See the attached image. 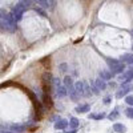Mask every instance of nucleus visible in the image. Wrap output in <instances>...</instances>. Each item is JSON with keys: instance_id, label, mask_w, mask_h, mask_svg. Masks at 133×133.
Listing matches in <instances>:
<instances>
[{"instance_id": "1", "label": "nucleus", "mask_w": 133, "mask_h": 133, "mask_svg": "<svg viewBox=\"0 0 133 133\" xmlns=\"http://www.w3.org/2000/svg\"><path fill=\"white\" fill-rule=\"evenodd\" d=\"M107 64L109 65V72L112 73L113 76L115 75H121V73H124L125 72V64H123L118 59H107Z\"/></svg>"}, {"instance_id": "2", "label": "nucleus", "mask_w": 133, "mask_h": 133, "mask_svg": "<svg viewBox=\"0 0 133 133\" xmlns=\"http://www.w3.org/2000/svg\"><path fill=\"white\" fill-rule=\"evenodd\" d=\"M3 21V29L8 31V32H15L16 31V21L12 16V14H5L2 19Z\"/></svg>"}, {"instance_id": "3", "label": "nucleus", "mask_w": 133, "mask_h": 133, "mask_svg": "<svg viewBox=\"0 0 133 133\" xmlns=\"http://www.w3.org/2000/svg\"><path fill=\"white\" fill-rule=\"evenodd\" d=\"M41 79H43V89H44V93L51 95L52 87H53V76H52V73L51 72H44Z\"/></svg>"}, {"instance_id": "4", "label": "nucleus", "mask_w": 133, "mask_h": 133, "mask_svg": "<svg viewBox=\"0 0 133 133\" xmlns=\"http://www.w3.org/2000/svg\"><path fill=\"white\" fill-rule=\"evenodd\" d=\"M132 80H133V69H128V71H125L124 73H121L118 76V81L121 83V87L128 85Z\"/></svg>"}, {"instance_id": "5", "label": "nucleus", "mask_w": 133, "mask_h": 133, "mask_svg": "<svg viewBox=\"0 0 133 133\" xmlns=\"http://www.w3.org/2000/svg\"><path fill=\"white\" fill-rule=\"evenodd\" d=\"M130 91H133V84L123 85V87H120V89H118V92L116 93V97H117V98H123L124 96L127 97V96H128V93H129Z\"/></svg>"}, {"instance_id": "6", "label": "nucleus", "mask_w": 133, "mask_h": 133, "mask_svg": "<svg viewBox=\"0 0 133 133\" xmlns=\"http://www.w3.org/2000/svg\"><path fill=\"white\" fill-rule=\"evenodd\" d=\"M5 129L11 130V132H14V133H21V132H24L27 129L25 125H19V124H9V125H4Z\"/></svg>"}, {"instance_id": "7", "label": "nucleus", "mask_w": 133, "mask_h": 133, "mask_svg": "<svg viewBox=\"0 0 133 133\" xmlns=\"http://www.w3.org/2000/svg\"><path fill=\"white\" fill-rule=\"evenodd\" d=\"M118 60L123 63V64H128V65H132L133 66V53H125Z\"/></svg>"}, {"instance_id": "8", "label": "nucleus", "mask_w": 133, "mask_h": 133, "mask_svg": "<svg viewBox=\"0 0 133 133\" xmlns=\"http://www.w3.org/2000/svg\"><path fill=\"white\" fill-rule=\"evenodd\" d=\"M112 77H113V75L110 73L109 71L103 69V71H100V72H98V79H100V80H103V81H105V83H107L108 80H110Z\"/></svg>"}, {"instance_id": "9", "label": "nucleus", "mask_w": 133, "mask_h": 133, "mask_svg": "<svg viewBox=\"0 0 133 133\" xmlns=\"http://www.w3.org/2000/svg\"><path fill=\"white\" fill-rule=\"evenodd\" d=\"M55 129L56 130H63V129H65L66 127H68V120H64V118H60V120H57L56 123H55Z\"/></svg>"}, {"instance_id": "10", "label": "nucleus", "mask_w": 133, "mask_h": 133, "mask_svg": "<svg viewBox=\"0 0 133 133\" xmlns=\"http://www.w3.org/2000/svg\"><path fill=\"white\" fill-rule=\"evenodd\" d=\"M73 88H75V91H76V93L79 95L80 97H83V95H84V83L83 81H76L75 84H73Z\"/></svg>"}, {"instance_id": "11", "label": "nucleus", "mask_w": 133, "mask_h": 133, "mask_svg": "<svg viewBox=\"0 0 133 133\" xmlns=\"http://www.w3.org/2000/svg\"><path fill=\"white\" fill-rule=\"evenodd\" d=\"M75 110H76L77 113H87V112H89V110H91V105H89V104H81V105H77Z\"/></svg>"}, {"instance_id": "12", "label": "nucleus", "mask_w": 133, "mask_h": 133, "mask_svg": "<svg viewBox=\"0 0 133 133\" xmlns=\"http://www.w3.org/2000/svg\"><path fill=\"white\" fill-rule=\"evenodd\" d=\"M113 130L116 133H127V127L121 123H116L113 124Z\"/></svg>"}, {"instance_id": "13", "label": "nucleus", "mask_w": 133, "mask_h": 133, "mask_svg": "<svg viewBox=\"0 0 133 133\" xmlns=\"http://www.w3.org/2000/svg\"><path fill=\"white\" fill-rule=\"evenodd\" d=\"M56 95H57V97H65L68 95V91H66V88L64 85H60L56 88Z\"/></svg>"}, {"instance_id": "14", "label": "nucleus", "mask_w": 133, "mask_h": 133, "mask_svg": "<svg viewBox=\"0 0 133 133\" xmlns=\"http://www.w3.org/2000/svg\"><path fill=\"white\" fill-rule=\"evenodd\" d=\"M93 83H95V85L97 87L98 91H105V89H107V83H105V81L100 80V79H96Z\"/></svg>"}, {"instance_id": "15", "label": "nucleus", "mask_w": 133, "mask_h": 133, "mask_svg": "<svg viewBox=\"0 0 133 133\" xmlns=\"http://www.w3.org/2000/svg\"><path fill=\"white\" fill-rule=\"evenodd\" d=\"M37 4H40L43 8H51L52 9L56 3L55 2H45V0H37Z\"/></svg>"}, {"instance_id": "16", "label": "nucleus", "mask_w": 133, "mask_h": 133, "mask_svg": "<svg viewBox=\"0 0 133 133\" xmlns=\"http://www.w3.org/2000/svg\"><path fill=\"white\" fill-rule=\"evenodd\" d=\"M66 91H68V93H69V97H71V98L73 100V101H77V100L80 98V96L76 93V91H75V88H73V87L68 88V89H66Z\"/></svg>"}, {"instance_id": "17", "label": "nucleus", "mask_w": 133, "mask_h": 133, "mask_svg": "<svg viewBox=\"0 0 133 133\" xmlns=\"http://www.w3.org/2000/svg\"><path fill=\"white\" fill-rule=\"evenodd\" d=\"M43 103L45 107L51 108L52 107V98H51V95H47V93H44L43 95Z\"/></svg>"}, {"instance_id": "18", "label": "nucleus", "mask_w": 133, "mask_h": 133, "mask_svg": "<svg viewBox=\"0 0 133 133\" xmlns=\"http://www.w3.org/2000/svg\"><path fill=\"white\" fill-rule=\"evenodd\" d=\"M63 83H64V87L66 88V89H68V88H71V87H73V84H75L71 76H65L64 80H63Z\"/></svg>"}, {"instance_id": "19", "label": "nucleus", "mask_w": 133, "mask_h": 133, "mask_svg": "<svg viewBox=\"0 0 133 133\" xmlns=\"http://www.w3.org/2000/svg\"><path fill=\"white\" fill-rule=\"evenodd\" d=\"M79 124H80V121L77 120L76 117H71V118H69V121H68V125H69L72 129H77Z\"/></svg>"}, {"instance_id": "20", "label": "nucleus", "mask_w": 133, "mask_h": 133, "mask_svg": "<svg viewBox=\"0 0 133 133\" xmlns=\"http://www.w3.org/2000/svg\"><path fill=\"white\" fill-rule=\"evenodd\" d=\"M89 118H92V120H103V118H105L107 117V115L105 113H97V115H95V113H91L89 116H88Z\"/></svg>"}, {"instance_id": "21", "label": "nucleus", "mask_w": 133, "mask_h": 133, "mask_svg": "<svg viewBox=\"0 0 133 133\" xmlns=\"http://www.w3.org/2000/svg\"><path fill=\"white\" fill-rule=\"evenodd\" d=\"M118 116H120L118 108H115V109L112 110V113H110V115H108V118H109V120H116Z\"/></svg>"}, {"instance_id": "22", "label": "nucleus", "mask_w": 133, "mask_h": 133, "mask_svg": "<svg viewBox=\"0 0 133 133\" xmlns=\"http://www.w3.org/2000/svg\"><path fill=\"white\" fill-rule=\"evenodd\" d=\"M91 95H92L91 87L88 85L87 83H84V95H83V97H91Z\"/></svg>"}, {"instance_id": "23", "label": "nucleus", "mask_w": 133, "mask_h": 133, "mask_svg": "<svg viewBox=\"0 0 133 133\" xmlns=\"http://www.w3.org/2000/svg\"><path fill=\"white\" fill-rule=\"evenodd\" d=\"M89 87H91V92H92L93 95H98V93H100V91L97 89V87L95 85V83H93V80L91 81V84H89Z\"/></svg>"}, {"instance_id": "24", "label": "nucleus", "mask_w": 133, "mask_h": 133, "mask_svg": "<svg viewBox=\"0 0 133 133\" xmlns=\"http://www.w3.org/2000/svg\"><path fill=\"white\" fill-rule=\"evenodd\" d=\"M125 116L129 118H133V107H129L125 109Z\"/></svg>"}, {"instance_id": "25", "label": "nucleus", "mask_w": 133, "mask_h": 133, "mask_svg": "<svg viewBox=\"0 0 133 133\" xmlns=\"http://www.w3.org/2000/svg\"><path fill=\"white\" fill-rule=\"evenodd\" d=\"M125 103H127L128 105L133 107V95H128V96L125 97Z\"/></svg>"}, {"instance_id": "26", "label": "nucleus", "mask_w": 133, "mask_h": 133, "mask_svg": "<svg viewBox=\"0 0 133 133\" xmlns=\"http://www.w3.org/2000/svg\"><path fill=\"white\" fill-rule=\"evenodd\" d=\"M59 69H60L61 72H66V71H68V64H66V63H61V64L59 65Z\"/></svg>"}, {"instance_id": "27", "label": "nucleus", "mask_w": 133, "mask_h": 133, "mask_svg": "<svg viewBox=\"0 0 133 133\" xmlns=\"http://www.w3.org/2000/svg\"><path fill=\"white\" fill-rule=\"evenodd\" d=\"M35 12H36V14H39L40 16H43V17H45V16H47V14L44 12V11H43L41 8H35Z\"/></svg>"}, {"instance_id": "28", "label": "nucleus", "mask_w": 133, "mask_h": 133, "mask_svg": "<svg viewBox=\"0 0 133 133\" xmlns=\"http://www.w3.org/2000/svg\"><path fill=\"white\" fill-rule=\"evenodd\" d=\"M53 85H55V88L60 87V85H61V81H60V79H57V77H53Z\"/></svg>"}, {"instance_id": "29", "label": "nucleus", "mask_w": 133, "mask_h": 133, "mask_svg": "<svg viewBox=\"0 0 133 133\" xmlns=\"http://www.w3.org/2000/svg\"><path fill=\"white\" fill-rule=\"evenodd\" d=\"M0 133H14V132H11V130L5 129L4 125H0Z\"/></svg>"}, {"instance_id": "30", "label": "nucleus", "mask_w": 133, "mask_h": 133, "mask_svg": "<svg viewBox=\"0 0 133 133\" xmlns=\"http://www.w3.org/2000/svg\"><path fill=\"white\" fill-rule=\"evenodd\" d=\"M110 101H112V97H110V96H107V97L104 98V104H105V105L110 104Z\"/></svg>"}, {"instance_id": "31", "label": "nucleus", "mask_w": 133, "mask_h": 133, "mask_svg": "<svg viewBox=\"0 0 133 133\" xmlns=\"http://www.w3.org/2000/svg\"><path fill=\"white\" fill-rule=\"evenodd\" d=\"M5 15V12H4V11H0V20H2L3 19V16Z\"/></svg>"}, {"instance_id": "32", "label": "nucleus", "mask_w": 133, "mask_h": 133, "mask_svg": "<svg viewBox=\"0 0 133 133\" xmlns=\"http://www.w3.org/2000/svg\"><path fill=\"white\" fill-rule=\"evenodd\" d=\"M76 132H77V130H76V129H71V130H69V132H65V133H76Z\"/></svg>"}, {"instance_id": "33", "label": "nucleus", "mask_w": 133, "mask_h": 133, "mask_svg": "<svg viewBox=\"0 0 133 133\" xmlns=\"http://www.w3.org/2000/svg\"><path fill=\"white\" fill-rule=\"evenodd\" d=\"M130 35H132V36H133V29H132V31H130Z\"/></svg>"}]
</instances>
